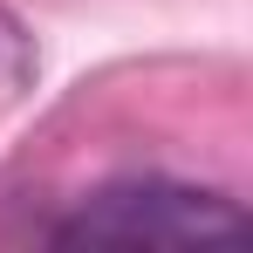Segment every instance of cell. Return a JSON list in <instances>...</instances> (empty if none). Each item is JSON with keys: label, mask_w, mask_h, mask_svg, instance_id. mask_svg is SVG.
<instances>
[{"label": "cell", "mask_w": 253, "mask_h": 253, "mask_svg": "<svg viewBox=\"0 0 253 253\" xmlns=\"http://www.w3.org/2000/svg\"><path fill=\"white\" fill-rule=\"evenodd\" d=\"M247 212L219 192L199 185H165V178H137V185H103L83 212L55 233L62 247H206V240H240Z\"/></svg>", "instance_id": "obj_1"}]
</instances>
